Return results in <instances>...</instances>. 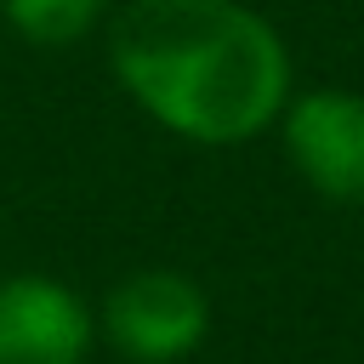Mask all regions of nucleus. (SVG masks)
I'll return each mask as SVG.
<instances>
[{"label":"nucleus","mask_w":364,"mask_h":364,"mask_svg":"<svg viewBox=\"0 0 364 364\" xmlns=\"http://www.w3.org/2000/svg\"><path fill=\"white\" fill-rule=\"evenodd\" d=\"M290 165L313 193L336 205H364V97L358 91H307L279 108Z\"/></svg>","instance_id":"3"},{"label":"nucleus","mask_w":364,"mask_h":364,"mask_svg":"<svg viewBox=\"0 0 364 364\" xmlns=\"http://www.w3.org/2000/svg\"><path fill=\"white\" fill-rule=\"evenodd\" d=\"M97 17H102V0H6V23L40 46L80 40Z\"/></svg>","instance_id":"5"},{"label":"nucleus","mask_w":364,"mask_h":364,"mask_svg":"<svg viewBox=\"0 0 364 364\" xmlns=\"http://www.w3.org/2000/svg\"><path fill=\"white\" fill-rule=\"evenodd\" d=\"M91 347L85 301L40 273L0 279V364H80Z\"/></svg>","instance_id":"4"},{"label":"nucleus","mask_w":364,"mask_h":364,"mask_svg":"<svg viewBox=\"0 0 364 364\" xmlns=\"http://www.w3.org/2000/svg\"><path fill=\"white\" fill-rule=\"evenodd\" d=\"M205 324H210L205 290L165 267L131 273L125 284H114V296L102 307L108 341L136 364H171V358L193 353L205 341Z\"/></svg>","instance_id":"2"},{"label":"nucleus","mask_w":364,"mask_h":364,"mask_svg":"<svg viewBox=\"0 0 364 364\" xmlns=\"http://www.w3.org/2000/svg\"><path fill=\"white\" fill-rule=\"evenodd\" d=\"M108 51L125 91L188 142H245L290 102L279 34L239 0H125Z\"/></svg>","instance_id":"1"}]
</instances>
